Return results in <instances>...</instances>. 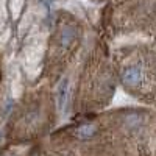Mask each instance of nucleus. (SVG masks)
Listing matches in <instances>:
<instances>
[{"label":"nucleus","instance_id":"4","mask_svg":"<svg viewBox=\"0 0 156 156\" xmlns=\"http://www.w3.org/2000/svg\"><path fill=\"white\" fill-rule=\"evenodd\" d=\"M81 41L83 30L78 20L73 17H64L55 33V51L61 66L64 64V61L73 58V55L80 48Z\"/></svg>","mask_w":156,"mask_h":156},{"label":"nucleus","instance_id":"3","mask_svg":"<svg viewBox=\"0 0 156 156\" xmlns=\"http://www.w3.org/2000/svg\"><path fill=\"white\" fill-rule=\"evenodd\" d=\"M109 22L115 33H154L156 0H117L111 6Z\"/></svg>","mask_w":156,"mask_h":156},{"label":"nucleus","instance_id":"2","mask_svg":"<svg viewBox=\"0 0 156 156\" xmlns=\"http://www.w3.org/2000/svg\"><path fill=\"white\" fill-rule=\"evenodd\" d=\"M115 83V64H112L101 48H95L83 67L80 83L76 86L75 108L78 111H92L106 106L112 98Z\"/></svg>","mask_w":156,"mask_h":156},{"label":"nucleus","instance_id":"1","mask_svg":"<svg viewBox=\"0 0 156 156\" xmlns=\"http://www.w3.org/2000/svg\"><path fill=\"white\" fill-rule=\"evenodd\" d=\"M114 64L128 94L140 101L156 103V45L128 48Z\"/></svg>","mask_w":156,"mask_h":156}]
</instances>
